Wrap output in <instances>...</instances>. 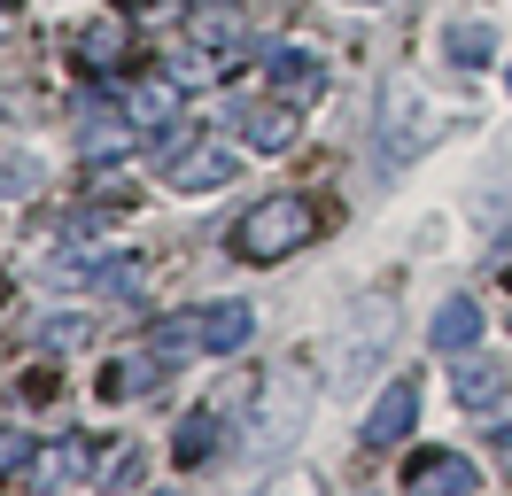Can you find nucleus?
I'll use <instances>...</instances> for the list:
<instances>
[{"mask_svg":"<svg viewBox=\"0 0 512 496\" xmlns=\"http://www.w3.org/2000/svg\"><path fill=\"white\" fill-rule=\"evenodd\" d=\"M311 233H319V210H311L303 194H264V202L233 225V256H241V264H280V256H295Z\"/></svg>","mask_w":512,"mask_h":496,"instance_id":"nucleus-1","label":"nucleus"},{"mask_svg":"<svg viewBox=\"0 0 512 496\" xmlns=\"http://www.w3.org/2000/svg\"><path fill=\"white\" fill-rule=\"evenodd\" d=\"M388 334H396L388 303H365V310H357V326H350L342 341H334V357H326L334 388H357V380H365V357H373V349H388Z\"/></svg>","mask_w":512,"mask_h":496,"instance_id":"nucleus-2","label":"nucleus"},{"mask_svg":"<svg viewBox=\"0 0 512 496\" xmlns=\"http://www.w3.org/2000/svg\"><path fill=\"white\" fill-rule=\"evenodd\" d=\"M179 78L171 70H148V78H132L125 86V117L140 124V132H156V140H171V124H179Z\"/></svg>","mask_w":512,"mask_h":496,"instance_id":"nucleus-3","label":"nucleus"},{"mask_svg":"<svg viewBox=\"0 0 512 496\" xmlns=\"http://www.w3.org/2000/svg\"><path fill=\"white\" fill-rule=\"evenodd\" d=\"M233 132H241L256 155H280L295 140V101H241V109H233Z\"/></svg>","mask_w":512,"mask_h":496,"instance_id":"nucleus-4","label":"nucleus"},{"mask_svg":"<svg viewBox=\"0 0 512 496\" xmlns=\"http://www.w3.org/2000/svg\"><path fill=\"white\" fill-rule=\"evenodd\" d=\"M412 419H419V380H396V388L365 411V450H396V442L412 434Z\"/></svg>","mask_w":512,"mask_h":496,"instance_id":"nucleus-5","label":"nucleus"},{"mask_svg":"<svg viewBox=\"0 0 512 496\" xmlns=\"http://www.w3.org/2000/svg\"><path fill=\"white\" fill-rule=\"evenodd\" d=\"M264 78H272L280 101H319L326 93V62L311 55V47H280V55L264 62Z\"/></svg>","mask_w":512,"mask_h":496,"instance_id":"nucleus-6","label":"nucleus"},{"mask_svg":"<svg viewBox=\"0 0 512 496\" xmlns=\"http://www.w3.org/2000/svg\"><path fill=\"white\" fill-rule=\"evenodd\" d=\"M249 334H256V310H249V303H210V310H194V349H210V357L241 349Z\"/></svg>","mask_w":512,"mask_h":496,"instance_id":"nucleus-7","label":"nucleus"},{"mask_svg":"<svg viewBox=\"0 0 512 496\" xmlns=\"http://www.w3.org/2000/svg\"><path fill=\"white\" fill-rule=\"evenodd\" d=\"M404 489H458V496H474L481 489V465L450 458V450H419V458L404 465Z\"/></svg>","mask_w":512,"mask_h":496,"instance_id":"nucleus-8","label":"nucleus"},{"mask_svg":"<svg viewBox=\"0 0 512 496\" xmlns=\"http://www.w3.org/2000/svg\"><path fill=\"white\" fill-rule=\"evenodd\" d=\"M171 186L179 194H218V186H233V155L225 148H179L171 155Z\"/></svg>","mask_w":512,"mask_h":496,"instance_id":"nucleus-9","label":"nucleus"},{"mask_svg":"<svg viewBox=\"0 0 512 496\" xmlns=\"http://www.w3.org/2000/svg\"><path fill=\"white\" fill-rule=\"evenodd\" d=\"M70 47H78V62H86L94 78L125 70V8H117V16H101V24H86L78 39H70Z\"/></svg>","mask_w":512,"mask_h":496,"instance_id":"nucleus-10","label":"nucleus"},{"mask_svg":"<svg viewBox=\"0 0 512 496\" xmlns=\"http://www.w3.org/2000/svg\"><path fill=\"white\" fill-rule=\"evenodd\" d=\"M481 326H489V318H481V303H474V295H450V303L435 310V326H427V334H435V349L466 357V349L481 341Z\"/></svg>","mask_w":512,"mask_h":496,"instance_id":"nucleus-11","label":"nucleus"},{"mask_svg":"<svg viewBox=\"0 0 512 496\" xmlns=\"http://www.w3.org/2000/svg\"><path fill=\"white\" fill-rule=\"evenodd\" d=\"M241 8H233V0H202V8H194L187 16V39H202V47H218V55H241Z\"/></svg>","mask_w":512,"mask_h":496,"instance_id":"nucleus-12","label":"nucleus"},{"mask_svg":"<svg viewBox=\"0 0 512 496\" xmlns=\"http://www.w3.org/2000/svg\"><path fill=\"white\" fill-rule=\"evenodd\" d=\"M233 62H241V55H218V47L187 39V47H179V55L163 62V70H171L179 86H225V78H233Z\"/></svg>","mask_w":512,"mask_h":496,"instance_id":"nucleus-13","label":"nucleus"},{"mask_svg":"<svg viewBox=\"0 0 512 496\" xmlns=\"http://www.w3.org/2000/svg\"><path fill=\"white\" fill-rule=\"evenodd\" d=\"M450 396L466 403V411H481V403L505 396V365H489V357H466V365L450 372Z\"/></svg>","mask_w":512,"mask_h":496,"instance_id":"nucleus-14","label":"nucleus"},{"mask_svg":"<svg viewBox=\"0 0 512 496\" xmlns=\"http://www.w3.org/2000/svg\"><path fill=\"white\" fill-rule=\"evenodd\" d=\"M86 473V450L78 442H47V450H32V481L39 489H63V481H78Z\"/></svg>","mask_w":512,"mask_h":496,"instance_id":"nucleus-15","label":"nucleus"},{"mask_svg":"<svg viewBox=\"0 0 512 496\" xmlns=\"http://www.w3.org/2000/svg\"><path fill=\"white\" fill-rule=\"evenodd\" d=\"M443 55L458 62V70H481V62L497 55V31H489V24H450L443 31Z\"/></svg>","mask_w":512,"mask_h":496,"instance_id":"nucleus-16","label":"nucleus"},{"mask_svg":"<svg viewBox=\"0 0 512 496\" xmlns=\"http://www.w3.org/2000/svg\"><path fill=\"white\" fill-rule=\"evenodd\" d=\"M210 450H218V419H210V411H194L187 427H179V442H171V458H179V465H202Z\"/></svg>","mask_w":512,"mask_h":496,"instance_id":"nucleus-17","label":"nucleus"},{"mask_svg":"<svg viewBox=\"0 0 512 496\" xmlns=\"http://www.w3.org/2000/svg\"><path fill=\"white\" fill-rule=\"evenodd\" d=\"M32 450L39 442L24 427H0V481H8V473H32Z\"/></svg>","mask_w":512,"mask_h":496,"instance_id":"nucleus-18","label":"nucleus"},{"mask_svg":"<svg viewBox=\"0 0 512 496\" xmlns=\"http://www.w3.org/2000/svg\"><path fill=\"white\" fill-rule=\"evenodd\" d=\"M140 473H148V458H140V442H125V450H109V465H101V481H109V489H132Z\"/></svg>","mask_w":512,"mask_h":496,"instance_id":"nucleus-19","label":"nucleus"},{"mask_svg":"<svg viewBox=\"0 0 512 496\" xmlns=\"http://www.w3.org/2000/svg\"><path fill=\"white\" fill-rule=\"evenodd\" d=\"M101 287H109V295H125V287H140V264H109V272H101Z\"/></svg>","mask_w":512,"mask_h":496,"instance_id":"nucleus-20","label":"nucleus"},{"mask_svg":"<svg viewBox=\"0 0 512 496\" xmlns=\"http://www.w3.org/2000/svg\"><path fill=\"white\" fill-rule=\"evenodd\" d=\"M489 442H497V450H512V403L497 411V419H489Z\"/></svg>","mask_w":512,"mask_h":496,"instance_id":"nucleus-21","label":"nucleus"},{"mask_svg":"<svg viewBox=\"0 0 512 496\" xmlns=\"http://www.w3.org/2000/svg\"><path fill=\"white\" fill-rule=\"evenodd\" d=\"M117 8H125V16H140V8H156V0H117Z\"/></svg>","mask_w":512,"mask_h":496,"instance_id":"nucleus-22","label":"nucleus"},{"mask_svg":"<svg viewBox=\"0 0 512 496\" xmlns=\"http://www.w3.org/2000/svg\"><path fill=\"white\" fill-rule=\"evenodd\" d=\"M365 8H381V0H365Z\"/></svg>","mask_w":512,"mask_h":496,"instance_id":"nucleus-23","label":"nucleus"},{"mask_svg":"<svg viewBox=\"0 0 512 496\" xmlns=\"http://www.w3.org/2000/svg\"><path fill=\"white\" fill-rule=\"evenodd\" d=\"M505 86H512V70H505Z\"/></svg>","mask_w":512,"mask_h":496,"instance_id":"nucleus-24","label":"nucleus"}]
</instances>
